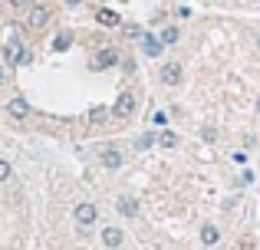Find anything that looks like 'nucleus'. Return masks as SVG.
Listing matches in <instances>:
<instances>
[{
	"label": "nucleus",
	"instance_id": "a878e982",
	"mask_svg": "<svg viewBox=\"0 0 260 250\" xmlns=\"http://www.w3.org/2000/svg\"><path fill=\"white\" fill-rule=\"evenodd\" d=\"M63 4H66V7H79V4H83V0H63Z\"/></svg>",
	"mask_w": 260,
	"mask_h": 250
},
{
	"label": "nucleus",
	"instance_id": "dca6fc26",
	"mask_svg": "<svg viewBox=\"0 0 260 250\" xmlns=\"http://www.w3.org/2000/svg\"><path fill=\"white\" fill-rule=\"evenodd\" d=\"M178 40H181V30H178V26H165V30H161V43L165 46H175Z\"/></svg>",
	"mask_w": 260,
	"mask_h": 250
},
{
	"label": "nucleus",
	"instance_id": "1a4fd4ad",
	"mask_svg": "<svg viewBox=\"0 0 260 250\" xmlns=\"http://www.w3.org/2000/svg\"><path fill=\"white\" fill-rule=\"evenodd\" d=\"M4 109H7V116H10V119H17V122H23V119H30V102H26L23 96H13L10 102L4 105Z\"/></svg>",
	"mask_w": 260,
	"mask_h": 250
},
{
	"label": "nucleus",
	"instance_id": "b1692460",
	"mask_svg": "<svg viewBox=\"0 0 260 250\" xmlns=\"http://www.w3.org/2000/svg\"><path fill=\"white\" fill-rule=\"evenodd\" d=\"M231 158H234L237 165H247V152H234V155H231Z\"/></svg>",
	"mask_w": 260,
	"mask_h": 250
},
{
	"label": "nucleus",
	"instance_id": "f257e3e1",
	"mask_svg": "<svg viewBox=\"0 0 260 250\" xmlns=\"http://www.w3.org/2000/svg\"><path fill=\"white\" fill-rule=\"evenodd\" d=\"M115 66H122V53L115 46H99L92 53V59H89V69L92 73H106V69H115Z\"/></svg>",
	"mask_w": 260,
	"mask_h": 250
},
{
	"label": "nucleus",
	"instance_id": "5701e85b",
	"mask_svg": "<svg viewBox=\"0 0 260 250\" xmlns=\"http://www.w3.org/2000/svg\"><path fill=\"white\" fill-rule=\"evenodd\" d=\"M7 4H10L13 10H23V7H30V0H7Z\"/></svg>",
	"mask_w": 260,
	"mask_h": 250
},
{
	"label": "nucleus",
	"instance_id": "2eb2a0df",
	"mask_svg": "<svg viewBox=\"0 0 260 250\" xmlns=\"http://www.w3.org/2000/svg\"><path fill=\"white\" fill-rule=\"evenodd\" d=\"M152 145H158V132H145L135 138V152H148Z\"/></svg>",
	"mask_w": 260,
	"mask_h": 250
},
{
	"label": "nucleus",
	"instance_id": "20e7f679",
	"mask_svg": "<svg viewBox=\"0 0 260 250\" xmlns=\"http://www.w3.org/2000/svg\"><path fill=\"white\" fill-rule=\"evenodd\" d=\"M158 79H161V86H181L184 83V66L178 63V59H168V63H161V69H158Z\"/></svg>",
	"mask_w": 260,
	"mask_h": 250
},
{
	"label": "nucleus",
	"instance_id": "f8f14e48",
	"mask_svg": "<svg viewBox=\"0 0 260 250\" xmlns=\"http://www.w3.org/2000/svg\"><path fill=\"white\" fill-rule=\"evenodd\" d=\"M95 23H99V26H109V30H115V26H122V17H119V10L99 7V10H95Z\"/></svg>",
	"mask_w": 260,
	"mask_h": 250
},
{
	"label": "nucleus",
	"instance_id": "412c9836",
	"mask_svg": "<svg viewBox=\"0 0 260 250\" xmlns=\"http://www.w3.org/2000/svg\"><path fill=\"white\" fill-rule=\"evenodd\" d=\"M201 138H204V141H211V138H217V132H214L211 125H204V128H201Z\"/></svg>",
	"mask_w": 260,
	"mask_h": 250
},
{
	"label": "nucleus",
	"instance_id": "9b49d317",
	"mask_svg": "<svg viewBox=\"0 0 260 250\" xmlns=\"http://www.w3.org/2000/svg\"><path fill=\"white\" fill-rule=\"evenodd\" d=\"M198 237H201V244H204V247H217V244H221V227L211 224V221H204L201 231H198Z\"/></svg>",
	"mask_w": 260,
	"mask_h": 250
},
{
	"label": "nucleus",
	"instance_id": "bb28decb",
	"mask_svg": "<svg viewBox=\"0 0 260 250\" xmlns=\"http://www.w3.org/2000/svg\"><path fill=\"white\" fill-rule=\"evenodd\" d=\"M0 83H4V63H0Z\"/></svg>",
	"mask_w": 260,
	"mask_h": 250
},
{
	"label": "nucleus",
	"instance_id": "f3484780",
	"mask_svg": "<svg viewBox=\"0 0 260 250\" xmlns=\"http://www.w3.org/2000/svg\"><path fill=\"white\" fill-rule=\"evenodd\" d=\"M158 145H161V148H175V145H178V135L168 132V128H161V132H158Z\"/></svg>",
	"mask_w": 260,
	"mask_h": 250
},
{
	"label": "nucleus",
	"instance_id": "4468645a",
	"mask_svg": "<svg viewBox=\"0 0 260 250\" xmlns=\"http://www.w3.org/2000/svg\"><path fill=\"white\" fill-rule=\"evenodd\" d=\"M53 53H66V50H70V46H73V33L70 30H63V33H56V37H53Z\"/></svg>",
	"mask_w": 260,
	"mask_h": 250
},
{
	"label": "nucleus",
	"instance_id": "39448f33",
	"mask_svg": "<svg viewBox=\"0 0 260 250\" xmlns=\"http://www.w3.org/2000/svg\"><path fill=\"white\" fill-rule=\"evenodd\" d=\"M99 165L106 168V171H119L122 165H125V155H122V148L119 145H106L99 152Z\"/></svg>",
	"mask_w": 260,
	"mask_h": 250
},
{
	"label": "nucleus",
	"instance_id": "6ab92c4d",
	"mask_svg": "<svg viewBox=\"0 0 260 250\" xmlns=\"http://www.w3.org/2000/svg\"><path fill=\"white\" fill-rule=\"evenodd\" d=\"M122 30H125V37H132V40H139L142 33H145L142 26H135V23H122Z\"/></svg>",
	"mask_w": 260,
	"mask_h": 250
},
{
	"label": "nucleus",
	"instance_id": "a211bd4d",
	"mask_svg": "<svg viewBox=\"0 0 260 250\" xmlns=\"http://www.w3.org/2000/svg\"><path fill=\"white\" fill-rule=\"evenodd\" d=\"M10 174H13L10 161H7V158H0V185H4V181H10Z\"/></svg>",
	"mask_w": 260,
	"mask_h": 250
},
{
	"label": "nucleus",
	"instance_id": "7ed1b4c3",
	"mask_svg": "<svg viewBox=\"0 0 260 250\" xmlns=\"http://www.w3.org/2000/svg\"><path fill=\"white\" fill-rule=\"evenodd\" d=\"M73 221H76L79 231H86V227H92L95 221H99V207H95L92 201H79V204L73 207Z\"/></svg>",
	"mask_w": 260,
	"mask_h": 250
},
{
	"label": "nucleus",
	"instance_id": "0eeeda50",
	"mask_svg": "<svg viewBox=\"0 0 260 250\" xmlns=\"http://www.w3.org/2000/svg\"><path fill=\"white\" fill-rule=\"evenodd\" d=\"M139 43H142V53H145L148 59H158L161 53H165V43H161V37H155V33H142L139 37Z\"/></svg>",
	"mask_w": 260,
	"mask_h": 250
},
{
	"label": "nucleus",
	"instance_id": "6e6552de",
	"mask_svg": "<svg viewBox=\"0 0 260 250\" xmlns=\"http://www.w3.org/2000/svg\"><path fill=\"white\" fill-rule=\"evenodd\" d=\"M102 247L106 250H122L125 247V231H122V227H102Z\"/></svg>",
	"mask_w": 260,
	"mask_h": 250
},
{
	"label": "nucleus",
	"instance_id": "f03ea898",
	"mask_svg": "<svg viewBox=\"0 0 260 250\" xmlns=\"http://www.w3.org/2000/svg\"><path fill=\"white\" fill-rule=\"evenodd\" d=\"M135 105H139L135 92H132V89H122V92H119V99H115V105H112V116L119 119V122H125V119H132V116H135Z\"/></svg>",
	"mask_w": 260,
	"mask_h": 250
},
{
	"label": "nucleus",
	"instance_id": "423d86ee",
	"mask_svg": "<svg viewBox=\"0 0 260 250\" xmlns=\"http://www.w3.org/2000/svg\"><path fill=\"white\" fill-rule=\"evenodd\" d=\"M46 23H50V7L30 4V10H26V26H30V30H43Z\"/></svg>",
	"mask_w": 260,
	"mask_h": 250
},
{
	"label": "nucleus",
	"instance_id": "aec40b11",
	"mask_svg": "<svg viewBox=\"0 0 260 250\" xmlns=\"http://www.w3.org/2000/svg\"><path fill=\"white\" fill-rule=\"evenodd\" d=\"M152 122L158 125V128H168V112H161V109H158V112L152 116Z\"/></svg>",
	"mask_w": 260,
	"mask_h": 250
},
{
	"label": "nucleus",
	"instance_id": "393cba45",
	"mask_svg": "<svg viewBox=\"0 0 260 250\" xmlns=\"http://www.w3.org/2000/svg\"><path fill=\"white\" fill-rule=\"evenodd\" d=\"M122 69H125V73H132V69H135V59H128V56H122Z\"/></svg>",
	"mask_w": 260,
	"mask_h": 250
},
{
	"label": "nucleus",
	"instance_id": "ddd939ff",
	"mask_svg": "<svg viewBox=\"0 0 260 250\" xmlns=\"http://www.w3.org/2000/svg\"><path fill=\"white\" fill-rule=\"evenodd\" d=\"M115 211H119L122 218H139V201H135L132 194H119V201H115Z\"/></svg>",
	"mask_w": 260,
	"mask_h": 250
},
{
	"label": "nucleus",
	"instance_id": "9d476101",
	"mask_svg": "<svg viewBox=\"0 0 260 250\" xmlns=\"http://www.w3.org/2000/svg\"><path fill=\"white\" fill-rule=\"evenodd\" d=\"M26 50V43H23V37H20V33H10V37H7V43H4V56H7V63H17V56L20 53Z\"/></svg>",
	"mask_w": 260,
	"mask_h": 250
},
{
	"label": "nucleus",
	"instance_id": "4be33fe9",
	"mask_svg": "<svg viewBox=\"0 0 260 250\" xmlns=\"http://www.w3.org/2000/svg\"><path fill=\"white\" fill-rule=\"evenodd\" d=\"M106 116H109V112H106V109H95V112H92V116H89V122H102V119H106Z\"/></svg>",
	"mask_w": 260,
	"mask_h": 250
},
{
	"label": "nucleus",
	"instance_id": "cd10ccee",
	"mask_svg": "<svg viewBox=\"0 0 260 250\" xmlns=\"http://www.w3.org/2000/svg\"><path fill=\"white\" fill-rule=\"evenodd\" d=\"M257 112H260V99H257Z\"/></svg>",
	"mask_w": 260,
	"mask_h": 250
}]
</instances>
